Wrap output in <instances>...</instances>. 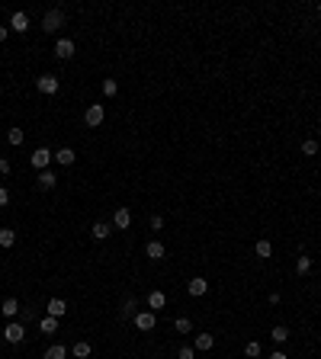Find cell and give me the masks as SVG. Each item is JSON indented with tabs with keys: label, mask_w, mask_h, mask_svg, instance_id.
<instances>
[{
	"label": "cell",
	"mask_w": 321,
	"mask_h": 359,
	"mask_svg": "<svg viewBox=\"0 0 321 359\" xmlns=\"http://www.w3.org/2000/svg\"><path fill=\"white\" fill-rule=\"evenodd\" d=\"M0 311H4V318H16V315H19V302H16L13 295H10V298H4V305H0Z\"/></svg>",
	"instance_id": "13"
},
{
	"label": "cell",
	"mask_w": 321,
	"mask_h": 359,
	"mask_svg": "<svg viewBox=\"0 0 321 359\" xmlns=\"http://www.w3.org/2000/svg\"><path fill=\"white\" fill-rule=\"evenodd\" d=\"M164 305H167V295H164V292H158V289H154V292L148 295V308H151V311H161Z\"/></svg>",
	"instance_id": "15"
},
{
	"label": "cell",
	"mask_w": 321,
	"mask_h": 359,
	"mask_svg": "<svg viewBox=\"0 0 321 359\" xmlns=\"http://www.w3.org/2000/svg\"><path fill=\"white\" fill-rule=\"evenodd\" d=\"M174 327L180 330V333H189V330H193V321H189V318H177V321H174Z\"/></svg>",
	"instance_id": "30"
},
{
	"label": "cell",
	"mask_w": 321,
	"mask_h": 359,
	"mask_svg": "<svg viewBox=\"0 0 321 359\" xmlns=\"http://www.w3.org/2000/svg\"><path fill=\"white\" fill-rule=\"evenodd\" d=\"M193 346H196L199 353H206V350H212V346H216V337H212V333H199Z\"/></svg>",
	"instance_id": "16"
},
{
	"label": "cell",
	"mask_w": 321,
	"mask_h": 359,
	"mask_svg": "<svg viewBox=\"0 0 321 359\" xmlns=\"http://www.w3.org/2000/svg\"><path fill=\"white\" fill-rule=\"evenodd\" d=\"M151 228H154V231L164 228V218H161V215H151Z\"/></svg>",
	"instance_id": "33"
},
{
	"label": "cell",
	"mask_w": 321,
	"mask_h": 359,
	"mask_svg": "<svg viewBox=\"0 0 321 359\" xmlns=\"http://www.w3.org/2000/svg\"><path fill=\"white\" fill-rule=\"evenodd\" d=\"M23 337H26V327H23L19 321H10V324L4 327V340L7 343H23Z\"/></svg>",
	"instance_id": "5"
},
{
	"label": "cell",
	"mask_w": 321,
	"mask_h": 359,
	"mask_svg": "<svg viewBox=\"0 0 321 359\" xmlns=\"http://www.w3.org/2000/svg\"><path fill=\"white\" fill-rule=\"evenodd\" d=\"M16 244V231L13 228H0V247H13Z\"/></svg>",
	"instance_id": "22"
},
{
	"label": "cell",
	"mask_w": 321,
	"mask_h": 359,
	"mask_svg": "<svg viewBox=\"0 0 321 359\" xmlns=\"http://www.w3.org/2000/svg\"><path fill=\"white\" fill-rule=\"evenodd\" d=\"M100 90H103V97H110V100H113V97H116V93H119V83H116L113 77H106Z\"/></svg>",
	"instance_id": "25"
},
{
	"label": "cell",
	"mask_w": 321,
	"mask_h": 359,
	"mask_svg": "<svg viewBox=\"0 0 321 359\" xmlns=\"http://www.w3.org/2000/svg\"><path fill=\"white\" fill-rule=\"evenodd\" d=\"M52 52H55V58H61V61H68V58H74V42H71V39H58Z\"/></svg>",
	"instance_id": "7"
},
{
	"label": "cell",
	"mask_w": 321,
	"mask_h": 359,
	"mask_svg": "<svg viewBox=\"0 0 321 359\" xmlns=\"http://www.w3.org/2000/svg\"><path fill=\"white\" fill-rule=\"evenodd\" d=\"M7 173H10V161L0 158V176H7Z\"/></svg>",
	"instance_id": "35"
},
{
	"label": "cell",
	"mask_w": 321,
	"mask_h": 359,
	"mask_svg": "<svg viewBox=\"0 0 321 359\" xmlns=\"http://www.w3.org/2000/svg\"><path fill=\"white\" fill-rule=\"evenodd\" d=\"M295 273H299V276H305V273H312V257H299V260H295Z\"/></svg>",
	"instance_id": "24"
},
{
	"label": "cell",
	"mask_w": 321,
	"mask_h": 359,
	"mask_svg": "<svg viewBox=\"0 0 321 359\" xmlns=\"http://www.w3.org/2000/svg\"><path fill=\"white\" fill-rule=\"evenodd\" d=\"M145 254H148V260H164V244L161 241H148Z\"/></svg>",
	"instance_id": "14"
},
{
	"label": "cell",
	"mask_w": 321,
	"mask_h": 359,
	"mask_svg": "<svg viewBox=\"0 0 321 359\" xmlns=\"http://www.w3.org/2000/svg\"><path fill=\"white\" fill-rule=\"evenodd\" d=\"M7 202H10V193H7V186H0V209H4Z\"/></svg>",
	"instance_id": "34"
},
{
	"label": "cell",
	"mask_w": 321,
	"mask_h": 359,
	"mask_svg": "<svg viewBox=\"0 0 321 359\" xmlns=\"http://www.w3.org/2000/svg\"><path fill=\"white\" fill-rule=\"evenodd\" d=\"M55 186H58V176L52 170H42L39 173V189H55Z\"/></svg>",
	"instance_id": "17"
},
{
	"label": "cell",
	"mask_w": 321,
	"mask_h": 359,
	"mask_svg": "<svg viewBox=\"0 0 321 359\" xmlns=\"http://www.w3.org/2000/svg\"><path fill=\"white\" fill-rule=\"evenodd\" d=\"M267 359H289V356H286V353H283V350H276V353H270Z\"/></svg>",
	"instance_id": "36"
},
{
	"label": "cell",
	"mask_w": 321,
	"mask_h": 359,
	"mask_svg": "<svg viewBox=\"0 0 321 359\" xmlns=\"http://www.w3.org/2000/svg\"><path fill=\"white\" fill-rule=\"evenodd\" d=\"M186 292L193 295V298H203V295L209 292V282H206L203 276H196V279H189V282H186Z\"/></svg>",
	"instance_id": "8"
},
{
	"label": "cell",
	"mask_w": 321,
	"mask_h": 359,
	"mask_svg": "<svg viewBox=\"0 0 321 359\" xmlns=\"http://www.w3.org/2000/svg\"><path fill=\"white\" fill-rule=\"evenodd\" d=\"M71 353H74V356H77V359H87V356H90V353H93V346H90V343H87V340H77V343H74V346H71Z\"/></svg>",
	"instance_id": "19"
},
{
	"label": "cell",
	"mask_w": 321,
	"mask_h": 359,
	"mask_svg": "<svg viewBox=\"0 0 321 359\" xmlns=\"http://www.w3.org/2000/svg\"><path fill=\"white\" fill-rule=\"evenodd\" d=\"M103 119H106V109H103L100 103H93V106H87V109H84V122H87L90 128L103 125Z\"/></svg>",
	"instance_id": "3"
},
{
	"label": "cell",
	"mask_w": 321,
	"mask_h": 359,
	"mask_svg": "<svg viewBox=\"0 0 321 359\" xmlns=\"http://www.w3.org/2000/svg\"><path fill=\"white\" fill-rule=\"evenodd\" d=\"M55 161L61 164V167H71V164L77 161V154H74V148H58L55 151Z\"/></svg>",
	"instance_id": "11"
},
{
	"label": "cell",
	"mask_w": 321,
	"mask_h": 359,
	"mask_svg": "<svg viewBox=\"0 0 321 359\" xmlns=\"http://www.w3.org/2000/svg\"><path fill=\"white\" fill-rule=\"evenodd\" d=\"M90 234L97 237V241H106V237H110V225H106V221H97V225L90 228Z\"/></svg>",
	"instance_id": "23"
},
{
	"label": "cell",
	"mask_w": 321,
	"mask_h": 359,
	"mask_svg": "<svg viewBox=\"0 0 321 359\" xmlns=\"http://www.w3.org/2000/svg\"><path fill=\"white\" fill-rule=\"evenodd\" d=\"M7 32H10V26H0V42H7Z\"/></svg>",
	"instance_id": "37"
},
{
	"label": "cell",
	"mask_w": 321,
	"mask_h": 359,
	"mask_svg": "<svg viewBox=\"0 0 321 359\" xmlns=\"http://www.w3.org/2000/svg\"><path fill=\"white\" fill-rule=\"evenodd\" d=\"M10 29H13V32H26L29 29V16L23 13V10H16V13L10 16Z\"/></svg>",
	"instance_id": "10"
},
{
	"label": "cell",
	"mask_w": 321,
	"mask_h": 359,
	"mask_svg": "<svg viewBox=\"0 0 321 359\" xmlns=\"http://www.w3.org/2000/svg\"><path fill=\"white\" fill-rule=\"evenodd\" d=\"M177 359H196V346H180Z\"/></svg>",
	"instance_id": "32"
},
{
	"label": "cell",
	"mask_w": 321,
	"mask_h": 359,
	"mask_svg": "<svg viewBox=\"0 0 321 359\" xmlns=\"http://www.w3.org/2000/svg\"><path fill=\"white\" fill-rule=\"evenodd\" d=\"M113 225H116V228H129V225H132V212H129V209H116Z\"/></svg>",
	"instance_id": "12"
},
{
	"label": "cell",
	"mask_w": 321,
	"mask_h": 359,
	"mask_svg": "<svg viewBox=\"0 0 321 359\" xmlns=\"http://www.w3.org/2000/svg\"><path fill=\"white\" fill-rule=\"evenodd\" d=\"M132 321H135V327H138V330H145V333H148V330H154V324H158V315H154V311L148 308V311H138Z\"/></svg>",
	"instance_id": "4"
},
{
	"label": "cell",
	"mask_w": 321,
	"mask_h": 359,
	"mask_svg": "<svg viewBox=\"0 0 321 359\" xmlns=\"http://www.w3.org/2000/svg\"><path fill=\"white\" fill-rule=\"evenodd\" d=\"M45 311H49L52 318H65V315H68V302H65V298H49Z\"/></svg>",
	"instance_id": "9"
},
{
	"label": "cell",
	"mask_w": 321,
	"mask_h": 359,
	"mask_svg": "<svg viewBox=\"0 0 321 359\" xmlns=\"http://www.w3.org/2000/svg\"><path fill=\"white\" fill-rule=\"evenodd\" d=\"M302 154H305V158H315V154H318V141H315V138L302 141Z\"/></svg>",
	"instance_id": "29"
},
{
	"label": "cell",
	"mask_w": 321,
	"mask_h": 359,
	"mask_svg": "<svg viewBox=\"0 0 321 359\" xmlns=\"http://www.w3.org/2000/svg\"><path fill=\"white\" fill-rule=\"evenodd\" d=\"M318 10H321V7H318Z\"/></svg>",
	"instance_id": "38"
},
{
	"label": "cell",
	"mask_w": 321,
	"mask_h": 359,
	"mask_svg": "<svg viewBox=\"0 0 321 359\" xmlns=\"http://www.w3.org/2000/svg\"><path fill=\"white\" fill-rule=\"evenodd\" d=\"M270 337H273V343H280V346H283V343L289 340V327H286V324H276V327L270 330Z\"/></svg>",
	"instance_id": "18"
},
{
	"label": "cell",
	"mask_w": 321,
	"mask_h": 359,
	"mask_svg": "<svg viewBox=\"0 0 321 359\" xmlns=\"http://www.w3.org/2000/svg\"><path fill=\"white\" fill-rule=\"evenodd\" d=\"M61 26H65V13H61V10H49V13L42 16V29L45 32H58Z\"/></svg>",
	"instance_id": "2"
},
{
	"label": "cell",
	"mask_w": 321,
	"mask_h": 359,
	"mask_svg": "<svg viewBox=\"0 0 321 359\" xmlns=\"http://www.w3.org/2000/svg\"><path fill=\"white\" fill-rule=\"evenodd\" d=\"M138 302H135V298H125V302H122V318H135L138 315Z\"/></svg>",
	"instance_id": "27"
},
{
	"label": "cell",
	"mask_w": 321,
	"mask_h": 359,
	"mask_svg": "<svg viewBox=\"0 0 321 359\" xmlns=\"http://www.w3.org/2000/svg\"><path fill=\"white\" fill-rule=\"evenodd\" d=\"M55 161V151H49V148H35L32 151V167H35V170H49V164Z\"/></svg>",
	"instance_id": "1"
},
{
	"label": "cell",
	"mask_w": 321,
	"mask_h": 359,
	"mask_svg": "<svg viewBox=\"0 0 321 359\" xmlns=\"http://www.w3.org/2000/svg\"><path fill=\"white\" fill-rule=\"evenodd\" d=\"M254 254H257V257H264V260H267V257H273V244L267 241V237H260V241L254 244Z\"/></svg>",
	"instance_id": "20"
},
{
	"label": "cell",
	"mask_w": 321,
	"mask_h": 359,
	"mask_svg": "<svg viewBox=\"0 0 321 359\" xmlns=\"http://www.w3.org/2000/svg\"><path fill=\"white\" fill-rule=\"evenodd\" d=\"M23 138H26V135H23V128H7V141H10L13 148L23 145Z\"/></svg>",
	"instance_id": "26"
},
{
	"label": "cell",
	"mask_w": 321,
	"mask_h": 359,
	"mask_svg": "<svg viewBox=\"0 0 321 359\" xmlns=\"http://www.w3.org/2000/svg\"><path fill=\"white\" fill-rule=\"evenodd\" d=\"M42 359H68V346L55 343V346H49V350H45V356H42Z\"/></svg>",
	"instance_id": "21"
},
{
	"label": "cell",
	"mask_w": 321,
	"mask_h": 359,
	"mask_svg": "<svg viewBox=\"0 0 321 359\" xmlns=\"http://www.w3.org/2000/svg\"><path fill=\"white\" fill-rule=\"evenodd\" d=\"M35 87H39V93H45V97H55L58 93V77L55 74H42L39 80H35Z\"/></svg>",
	"instance_id": "6"
},
{
	"label": "cell",
	"mask_w": 321,
	"mask_h": 359,
	"mask_svg": "<svg viewBox=\"0 0 321 359\" xmlns=\"http://www.w3.org/2000/svg\"><path fill=\"white\" fill-rule=\"evenodd\" d=\"M39 327H42V333H55V330H58V318H52V315H49V318H42V324H39Z\"/></svg>",
	"instance_id": "28"
},
{
	"label": "cell",
	"mask_w": 321,
	"mask_h": 359,
	"mask_svg": "<svg viewBox=\"0 0 321 359\" xmlns=\"http://www.w3.org/2000/svg\"><path fill=\"white\" fill-rule=\"evenodd\" d=\"M244 356H247V359H257V356H260V343H254V340H251V343L244 346Z\"/></svg>",
	"instance_id": "31"
}]
</instances>
